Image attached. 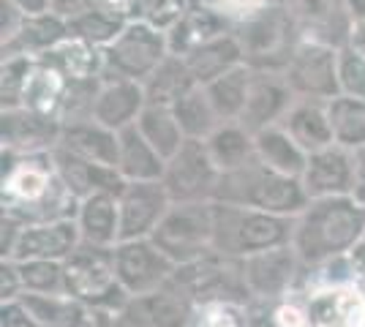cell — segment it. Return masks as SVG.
<instances>
[{
  "label": "cell",
  "instance_id": "obj_15",
  "mask_svg": "<svg viewBox=\"0 0 365 327\" xmlns=\"http://www.w3.org/2000/svg\"><path fill=\"white\" fill-rule=\"evenodd\" d=\"M303 262L292 246L273 251H262L243 259V273L248 292L254 300H281L289 295L292 286L300 279Z\"/></svg>",
  "mask_w": 365,
  "mask_h": 327
},
{
  "label": "cell",
  "instance_id": "obj_57",
  "mask_svg": "<svg viewBox=\"0 0 365 327\" xmlns=\"http://www.w3.org/2000/svg\"><path fill=\"white\" fill-rule=\"evenodd\" d=\"M349 259H351V265H354V273H357V284L365 281V240L357 246V249L351 251Z\"/></svg>",
  "mask_w": 365,
  "mask_h": 327
},
{
  "label": "cell",
  "instance_id": "obj_21",
  "mask_svg": "<svg viewBox=\"0 0 365 327\" xmlns=\"http://www.w3.org/2000/svg\"><path fill=\"white\" fill-rule=\"evenodd\" d=\"M300 180H303L308 199L351 197V188H354V153L341 147V145H330L319 153H311Z\"/></svg>",
  "mask_w": 365,
  "mask_h": 327
},
{
  "label": "cell",
  "instance_id": "obj_56",
  "mask_svg": "<svg viewBox=\"0 0 365 327\" xmlns=\"http://www.w3.org/2000/svg\"><path fill=\"white\" fill-rule=\"evenodd\" d=\"M25 16H38L52 11V0H11Z\"/></svg>",
  "mask_w": 365,
  "mask_h": 327
},
{
  "label": "cell",
  "instance_id": "obj_16",
  "mask_svg": "<svg viewBox=\"0 0 365 327\" xmlns=\"http://www.w3.org/2000/svg\"><path fill=\"white\" fill-rule=\"evenodd\" d=\"M120 202V240L150 237L172 207V197L161 180L153 183H125Z\"/></svg>",
  "mask_w": 365,
  "mask_h": 327
},
{
  "label": "cell",
  "instance_id": "obj_29",
  "mask_svg": "<svg viewBox=\"0 0 365 327\" xmlns=\"http://www.w3.org/2000/svg\"><path fill=\"white\" fill-rule=\"evenodd\" d=\"M68 38V22L58 14H38L25 16L22 28L16 31L11 41L3 44V58L9 55H31V58H44L46 52L63 44Z\"/></svg>",
  "mask_w": 365,
  "mask_h": 327
},
{
  "label": "cell",
  "instance_id": "obj_27",
  "mask_svg": "<svg viewBox=\"0 0 365 327\" xmlns=\"http://www.w3.org/2000/svg\"><path fill=\"white\" fill-rule=\"evenodd\" d=\"M76 227L82 243L115 249L120 243V202L115 194H91L79 202Z\"/></svg>",
  "mask_w": 365,
  "mask_h": 327
},
{
  "label": "cell",
  "instance_id": "obj_22",
  "mask_svg": "<svg viewBox=\"0 0 365 327\" xmlns=\"http://www.w3.org/2000/svg\"><path fill=\"white\" fill-rule=\"evenodd\" d=\"M145 107H148V95H145L142 82L123 77H104L101 90L96 95L93 120L101 123L104 128H112V131H123V128L137 123Z\"/></svg>",
  "mask_w": 365,
  "mask_h": 327
},
{
  "label": "cell",
  "instance_id": "obj_38",
  "mask_svg": "<svg viewBox=\"0 0 365 327\" xmlns=\"http://www.w3.org/2000/svg\"><path fill=\"white\" fill-rule=\"evenodd\" d=\"M172 112L180 123L185 140H207L221 125V118H218V112L213 109L202 85H197L188 95H182L180 101L172 107Z\"/></svg>",
  "mask_w": 365,
  "mask_h": 327
},
{
  "label": "cell",
  "instance_id": "obj_33",
  "mask_svg": "<svg viewBox=\"0 0 365 327\" xmlns=\"http://www.w3.org/2000/svg\"><path fill=\"white\" fill-rule=\"evenodd\" d=\"M210 158L215 161V167L224 172H235L245 167L248 161L257 158V145H254V131H248L240 120L232 123H221L213 134L205 140Z\"/></svg>",
  "mask_w": 365,
  "mask_h": 327
},
{
  "label": "cell",
  "instance_id": "obj_35",
  "mask_svg": "<svg viewBox=\"0 0 365 327\" xmlns=\"http://www.w3.org/2000/svg\"><path fill=\"white\" fill-rule=\"evenodd\" d=\"M251 79H254V68H248L243 63L224 77L213 79L210 85H205V93L210 98L213 109L218 112L221 123H232V120L243 118L248 93H251Z\"/></svg>",
  "mask_w": 365,
  "mask_h": 327
},
{
  "label": "cell",
  "instance_id": "obj_47",
  "mask_svg": "<svg viewBox=\"0 0 365 327\" xmlns=\"http://www.w3.org/2000/svg\"><path fill=\"white\" fill-rule=\"evenodd\" d=\"M63 327H118V313L98 308V306H85V303L74 300L71 313H68Z\"/></svg>",
  "mask_w": 365,
  "mask_h": 327
},
{
  "label": "cell",
  "instance_id": "obj_49",
  "mask_svg": "<svg viewBox=\"0 0 365 327\" xmlns=\"http://www.w3.org/2000/svg\"><path fill=\"white\" fill-rule=\"evenodd\" d=\"M0 327H38L31 311L22 306V300H6L0 308Z\"/></svg>",
  "mask_w": 365,
  "mask_h": 327
},
{
  "label": "cell",
  "instance_id": "obj_9",
  "mask_svg": "<svg viewBox=\"0 0 365 327\" xmlns=\"http://www.w3.org/2000/svg\"><path fill=\"white\" fill-rule=\"evenodd\" d=\"M169 55L167 33L142 19H131L125 31L104 49V77L134 79L145 85Z\"/></svg>",
  "mask_w": 365,
  "mask_h": 327
},
{
  "label": "cell",
  "instance_id": "obj_13",
  "mask_svg": "<svg viewBox=\"0 0 365 327\" xmlns=\"http://www.w3.org/2000/svg\"><path fill=\"white\" fill-rule=\"evenodd\" d=\"M63 123L61 118L31 112V109H3L0 118V140L3 150H11L19 156H38L52 153L61 145Z\"/></svg>",
  "mask_w": 365,
  "mask_h": 327
},
{
  "label": "cell",
  "instance_id": "obj_58",
  "mask_svg": "<svg viewBox=\"0 0 365 327\" xmlns=\"http://www.w3.org/2000/svg\"><path fill=\"white\" fill-rule=\"evenodd\" d=\"M346 11H349L354 28L365 25V0H346Z\"/></svg>",
  "mask_w": 365,
  "mask_h": 327
},
{
  "label": "cell",
  "instance_id": "obj_10",
  "mask_svg": "<svg viewBox=\"0 0 365 327\" xmlns=\"http://www.w3.org/2000/svg\"><path fill=\"white\" fill-rule=\"evenodd\" d=\"M221 170L210 158L205 140H185L180 150L167 161L161 183L172 202H213Z\"/></svg>",
  "mask_w": 365,
  "mask_h": 327
},
{
  "label": "cell",
  "instance_id": "obj_14",
  "mask_svg": "<svg viewBox=\"0 0 365 327\" xmlns=\"http://www.w3.org/2000/svg\"><path fill=\"white\" fill-rule=\"evenodd\" d=\"M194 311V303L169 281L155 292L128 297L118 313V327H188Z\"/></svg>",
  "mask_w": 365,
  "mask_h": 327
},
{
  "label": "cell",
  "instance_id": "obj_52",
  "mask_svg": "<svg viewBox=\"0 0 365 327\" xmlns=\"http://www.w3.org/2000/svg\"><path fill=\"white\" fill-rule=\"evenodd\" d=\"M270 0H215V9H221L227 16H248L259 11V9H264Z\"/></svg>",
  "mask_w": 365,
  "mask_h": 327
},
{
  "label": "cell",
  "instance_id": "obj_7",
  "mask_svg": "<svg viewBox=\"0 0 365 327\" xmlns=\"http://www.w3.org/2000/svg\"><path fill=\"white\" fill-rule=\"evenodd\" d=\"M172 284L194 303V308L210 303H229L243 308L254 300L245 284L243 259L227 256L221 251H210L197 262L180 265L172 276Z\"/></svg>",
  "mask_w": 365,
  "mask_h": 327
},
{
  "label": "cell",
  "instance_id": "obj_37",
  "mask_svg": "<svg viewBox=\"0 0 365 327\" xmlns=\"http://www.w3.org/2000/svg\"><path fill=\"white\" fill-rule=\"evenodd\" d=\"M137 128L167 161L185 145V134H182L180 123L169 107H150L148 104L145 112L139 115Z\"/></svg>",
  "mask_w": 365,
  "mask_h": 327
},
{
  "label": "cell",
  "instance_id": "obj_12",
  "mask_svg": "<svg viewBox=\"0 0 365 327\" xmlns=\"http://www.w3.org/2000/svg\"><path fill=\"white\" fill-rule=\"evenodd\" d=\"M175 270H178V265L153 243L150 237L120 240L115 246V273L120 279L123 289L131 297L148 295V292L167 286L175 276Z\"/></svg>",
  "mask_w": 365,
  "mask_h": 327
},
{
  "label": "cell",
  "instance_id": "obj_41",
  "mask_svg": "<svg viewBox=\"0 0 365 327\" xmlns=\"http://www.w3.org/2000/svg\"><path fill=\"white\" fill-rule=\"evenodd\" d=\"M19 279L25 292H38V295H66V273L63 262L52 259H28L16 262Z\"/></svg>",
  "mask_w": 365,
  "mask_h": 327
},
{
  "label": "cell",
  "instance_id": "obj_34",
  "mask_svg": "<svg viewBox=\"0 0 365 327\" xmlns=\"http://www.w3.org/2000/svg\"><path fill=\"white\" fill-rule=\"evenodd\" d=\"M197 88V79L191 74L188 63L180 55H169L167 61L161 63L150 79L145 82V95L150 107H175L182 95H188Z\"/></svg>",
  "mask_w": 365,
  "mask_h": 327
},
{
  "label": "cell",
  "instance_id": "obj_44",
  "mask_svg": "<svg viewBox=\"0 0 365 327\" xmlns=\"http://www.w3.org/2000/svg\"><path fill=\"white\" fill-rule=\"evenodd\" d=\"M338 88L341 95L365 98V49L354 44L338 49Z\"/></svg>",
  "mask_w": 365,
  "mask_h": 327
},
{
  "label": "cell",
  "instance_id": "obj_18",
  "mask_svg": "<svg viewBox=\"0 0 365 327\" xmlns=\"http://www.w3.org/2000/svg\"><path fill=\"white\" fill-rule=\"evenodd\" d=\"M287 9L294 16L303 38H314L335 49L351 41L354 25L346 11V0H289Z\"/></svg>",
  "mask_w": 365,
  "mask_h": 327
},
{
  "label": "cell",
  "instance_id": "obj_19",
  "mask_svg": "<svg viewBox=\"0 0 365 327\" xmlns=\"http://www.w3.org/2000/svg\"><path fill=\"white\" fill-rule=\"evenodd\" d=\"M297 95L289 88V82L284 74L275 71H254L251 79V93H248V104L240 118V123L248 131H262L270 125H281V120L289 115L294 107Z\"/></svg>",
  "mask_w": 365,
  "mask_h": 327
},
{
  "label": "cell",
  "instance_id": "obj_48",
  "mask_svg": "<svg viewBox=\"0 0 365 327\" xmlns=\"http://www.w3.org/2000/svg\"><path fill=\"white\" fill-rule=\"evenodd\" d=\"M270 325L273 327H308V313H305V303H294V300H273L270 308Z\"/></svg>",
  "mask_w": 365,
  "mask_h": 327
},
{
  "label": "cell",
  "instance_id": "obj_6",
  "mask_svg": "<svg viewBox=\"0 0 365 327\" xmlns=\"http://www.w3.org/2000/svg\"><path fill=\"white\" fill-rule=\"evenodd\" d=\"M63 273H66V295L76 303L120 313L131 297L115 273V249L107 246L79 243V249L63 262Z\"/></svg>",
  "mask_w": 365,
  "mask_h": 327
},
{
  "label": "cell",
  "instance_id": "obj_31",
  "mask_svg": "<svg viewBox=\"0 0 365 327\" xmlns=\"http://www.w3.org/2000/svg\"><path fill=\"white\" fill-rule=\"evenodd\" d=\"M254 145H257V158L262 164H267L270 170L281 172V175H289V177H303L308 153L292 140L284 125H270V128L257 131Z\"/></svg>",
  "mask_w": 365,
  "mask_h": 327
},
{
  "label": "cell",
  "instance_id": "obj_26",
  "mask_svg": "<svg viewBox=\"0 0 365 327\" xmlns=\"http://www.w3.org/2000/svg\"><path fill=\"white\" fill-rule=\"evenodd\" d=\"M167 158L142 137L137 123L118 131V172L125 183H153L161 180Z\"/></svg>",
  "mask_w": 365,
  "mask_h": 327
},
{
  "label": "cell",
  "instance_id": "obj_55",
  "mask_svg": "<svg viewBox=\"0 0 365 327\" xmlns=\"http://www.w3.org/2000/svg\"><path fill=\"white\" fill-rule=\"evenodd\" d=\"M351 197L360 204H365V147L354 150V188H351Z\"/></svg>",
  "mask_w": 365,
  "mask_h": 327
},
{
  "label": "cell",
  "instance_id": "obj_24",
  "mask_svg": "<svg viewBox=\"0 0 365 327\" xmlns=\"http://www.w3.org/2000/svg\"><path fill=\"white\" fill-rule=\"evenodd\" d=\"M281 125L289 131V137L303 147L308 156L335 145L333 120H330L327 101L297 98L294 107L289 109V115L281 120Z\"/></svg>",
  "mask_w": 365,
  "mask_h": 327
},
{
  "label": "cell",
  "instance_id": "obj_3",
  "mask_svg": "<svg viewBox=\"0 0 365 327\" xmlns=\"http://www.w3.org/2000/svg\"><path fill=\"white\" fill-rule=\"evenodd\" d=\"M213 202L237 204V207H254L275 216L297 218L311 202L300 177H289L270 170L259 158L248 161L245 167L235 172H224Z\"/></svg>",
  "mask_w": 365,
  "mask_h": 327
},
{
  "label": "cell",
  "instance_id": "obj_32",
  "mask_svg": "<svg viewBox=\"0 0 365 327\" xmlns=\"http://www.w3.org/2000/svg\"><path fill=\"white\" fill-rule=\"evenodd\" d=\"M68 77L63 74L58 66L46 63L44 58L36 61L31 79H28V88L22 95V107L31 109V112H41V115H52V118H61L63 101L68 93Z\"/></svg>",
  "mask_w": 365,
  "mask_h": 327
},
{
  "label": "cell",
  "instance_id": "obj_54",
  "mask_svg": "<svg viewBox=\"0 0 365 327\" xmlns=\"http://www.w3.org/2000/svg\"><path fill=\"white\" fill-rule=\"evenodd\" d=\"M98 9L131 22L139 16V0H98Z\"/></svg>",
  "mask_w": 365,
  "mask_h": 327
},
{
  "label": "cell",
  "instance_id": "obj_53",
  "mask_svg": "<svg viewBox=\"0 0 365 327\" xmlns=\"http://www.w3.org/2000/svg\"><path fill=\"white\" fill-rule=\"evenodd\" d=\"M96 6H98V0H52V14L63 16L68 22V19L96 9Z\"/></svg>",
  "mask_w": 365,
  "mask_h": 327
},
{
  "label": "cell",
  "instance_id": "obj_43",
  "mask_svg": "<svg viewBox=\"0 0 365 327\" xmlns=\"http://www.w3.org/2000/svg\"><path fill=\"white\" fill-rule=\"evenodd\" d=\"M22 306L31 311V316L38 322V327H63L74 300L68 295H38V292H22Z\"/></svg>",
  "mask_w": 365,
  "mask_h": 327
},
{
  "label": "cell",
  "instance_id": "obj_4",
  "mask_svg": "<svg viewBox=\"0 0 365 327\" xmlns=\"http://www.w3.org/2000/svg\"><path fill=\"white\" fill-rule=\"evenodd\" d=\"M213 227L215 251L237 259L292 246L294 237V218L224 202H213Z\"/></svg>",
  "mask_w": 365,
  "mask_h": 327
},
{
  "label": "cell",
  "instance_id": "obj_60",
  "mask_svg": "<svg viewBox=\"0 0 365 327\" xmlns=\"http://www.w3.org/2000/svg\"><path fill=\"white\" fill-rule=\"evenodd\" d=\"M360 289H363V295H365V281H360Z\"/></svg>",
  "mask_w": 365,
  "mask_h": 327
},
{
  "label": "cell",
  "instance_id": "obj_11",
  "mask_svg": "<svg viewBox=\"0 0 365 327\" xmlns=\"http://www.w3.org/2000/svg\"><path fill=\"white\" fill-rule=\"evenodd\" d=\"M297 98L333 101L341 95L338 88V49L314 38H300L289 66L284 71Z\"/></svg>",
  "mask_w": 365,
  "mask_h": 327
},
{
  "label": "cell",
  "instance_id": "obj_45",
  "mask_svg": "<svg viewBox=\"0 0 365 327\" xmlns=\"http://www.w3.org/2000/svg\"><path fill=\"white\" fill-rule=\"evenodd\" d=\"M191 9V0H139V16L153 28L167 33L180 22V16Z\"/></svg>",
  "mask_w": 365,
  "mask_h": 327
},
{
  "label": "cell",
  "instance_id": "obj_50",
  "mask_svg": "<svg viewBox=\"0 0 365 327\" xmlns=\"http://www.w3.org/2000/svg\"><path fill=\"white\" fill-rule=\"evenodd\" d=\"M22 292H25V286H22V279H19L16 262L14 259H3V267H0V297H3V303L16 300Z\"/></svg>",
  "mask_w": 365,
  "mask_h": 327
},
{
  "label": "cell",
  "instance_id": "obj_2",
  "mask_svg": "<svg viewBox=\"0 0 365 327\" xmlns=\"http://www.w3.org/2000/svg\"><path fill=\"white\" fill-rule=\"evenodd\" d=\"M365 240V204L354 197L311 199L294 218L292 249L303 267H319L330 259L346 256Z\"/></svg>",
  "mask_w": 365,
  "mask_h": 327
},
{
  "label": "cell",
  "instance_id": "obj_59",
  "mask_svg": "<svg viewBox=\"0 0 365 327\" xmlns=\"http://www.w3.org/2000/svg\"><path fill=\"white\" fill-rule=\"evenodd\" d=\"M349 44L365 49V25H360V28H351V41H349Z\"/></svg>",
  "mask_w": 365,
  "mask_h": 327
},
{
  "label": "cell",
  "instance_id": "obj_51",
  "mask_svg": "<svg viewBox=\"0 0 365 327\" xmlns=\"http://www.w3.org/2000/svg\"><path fill=\"white\" fill-rule=\"evenodd\" d=\"M25 14L16 9L11 0H0V36H3V44L11 41L16 36V31L22 28Z\"/></svg>",
  "mask_w": 365,
  "mask_h": 327
},
{
  "label": "cell",
  "instance_id": "obj_23",
  "mask_svg": "<svg viewBox=\"0 0 365 327\" xmlns=\"http://www.w3.org/2000/svg\"><path fill=\"white\" fill-rule=\"evenodd\" d=\"M52 161H55V170L61 175V180L66 183V188L74 194L76 199L82 202L85 197L91 194H115L120 197L125 180L115 167H104V164H93L85 158L74 156L63 147L52 150Z\"/></svg>",
  "mask_w": 365,
  "mask_h": 327
},
{
  "label": "cell",
  "instance_id": "obj_20",
  "mask_svg": "<svg viewBox=\"0 0 365 327\" xmlns=\"http://www.w3.org/2000/svg\"><path fill=\"white\" fill-rule=\"evenodd\" d=\"M308 327H365V295L360 284L317 286L305 297Z\"/></svg>",
  "mask_w": 365,
  "mask_h": 327
},
{
  "label": "cell",
  "instance_id": "obj_17",
  "mask_svg": "<svg viewBox=\"0 0 365 327\" xmlns=\"http://www.w3.org/2000/svg\"><path fill=\"white\" fill-rule=\"evenodd\" d=\"M79 243H82V234L76 227V218L25 224L9 259H14V262H28V259L66 262L79 249Z\"/></svg>",
  "mask_w": 365,
  "mask_h": 327
},
{
  "label": "cell",
  "instance_id": "obj_8",
  "mask_svg": "<svg viewBox=\"0 0 365 327\" xmlns=\"http://www.w3.org/2000/svg\"><path fill=\"white\" fill-rule=\"evenodd\" d=\"M213 232V202H172L150 240L180 267L215 251Z\"/></svg>",
  "mask_w": 365,
  "mask_h": 327
},
{
  "label": "cell",
  "instance_id": "obj_39",
  "mask_svg": "<svg viewBox=\"0 0 365 327\" xmlns=\"http://www.w3.org/2000/svg\"><path fill=\"white\" fill-rule=\"evenodd\" d=\"M330 107V120H333L335 145L346 150H363L365 147V98H351V95H338L327 101Z\"/></svg>",
  "mask_w": 365,
  "mask_h": 327
},
{
  "label": "cell",
  "instance_id": "obj_42",
  "mask_svg": "<svg viewBox=\"0 0 365 327\" xmlns=\"http://www.w3.org/2000/svg\"><path fill=\"white\" fill-rule=\"evenodd\" d=\"M38 58L31 55H9L3 58V68H0V98H3V109H19L22 107V95L28 88L33 68H36Z\"/></svg>",
  "mask_w": 365,
  "mask_h": 327
},
{
  "label": "cell",
  "instance_id": "obj_36",
  "mask_svg": "<svg viewBox=\"0 0 365 327\" xmlns=\"http://www.w3.org/2000/svg\"><path fill=\"white\" fill-rule=\"evenodd\" d=\"M44 61L58 66L63 74L68 77V82L104 77V52L91 47L88 41L71 38V36L63 44H58L52 52H46Z\"/></svg>",
  "mask_w": 365,
  "mask_h": 327
},
{
  "label": "cell",
  "instance_id": "obj_1",
  "mask_svg": "<svg viewBox=\"0 0 365 327\" xmlns=\"http://www.w3.org/2000/svg\"><path fill=\"white\" fill-rule=\"evenodd\" d=\"M79 199L66 188L52 153L19 156L3 150V216L22 224L76 218Z\"/></svg>",
  "mask_w": 365,
  "mask_h": 327
},
{
  "label": "cell",
  "instance_id": "obj_5",
  "mask_svg": "<svg viewBox=\"0 0 365 327\" xmlns=\"http://www.w3.org/2000/svg\"><path fill=\"white\" fill-rule=\"evenodd\" d=\"M235 36L243 47L245 66L254 71L284 74L289 66L297 41L303 38L294 16L287 6L267 3L254 14L243 16L235 28Z\"/></svg>",
  "mask_w": 365,
  "mask_h": 327
},
{
  "label": "cell",
  "instance_id": "obj_25",
  "mask_svg": "<svg viewBox=\"0 0 365 327\" xmlns=\"http://www.w3.org/2000/svg\"><path fill=\"white\" fill-rule=\"evenodd\" d=\"M224 33H232V28H229V16L221 9H213V6H191L180 16V22L167 31L169 52L185 58L194 49H199L202 44H207V41H213L218 36H224Z\"/></svg>",
  "mask_w": 365,
  "mask_h": 327
},
{
  "label": "cell",
  "instance_id": "obj_40",
  "mask_svg": "<svg viewBox=\"0 0 365 327\" xmlns=\"http://www.w3.org/2000/svg\"><path fill=\"white\" fill-rule=\"evenodd\" d=\"M125 25H128V19L109 14V11L96 6L91 11H85V14L68 19V36H71V38H79V41H88L91 47L104 52V49L125 31Z\"/></svg>",
  "mask_w": 365,
  "mask_h": 327
},
{
  "label": "cell",
  "instance_id": "obj_30",
  "mask_svg": "<svg viewBox=\"0 0 365 327\" xmlns=\"http://www.w3.org/2000/svg\"><path fill=\"white\" fill-rule=\"evenodd\" d=\"M185 63H188L191 74L197 79V85L205 88V85H210L213 79L229 74L232 68L243 66L245 55H243L240 41H237V36L232 31V33H224V36L213 38V41H207V44H202V47L194 49L191 55H185Z\"/></svg>",
  "mask_w": 365,
  "mask_h": 327
},
{
  "label": "cell",
  "instance_id": "obj_28",
  "mask_svg": "<svg viewBox=\"0 0 365 327\" xmlns=\"http://www.w3.org/2000/svg\"><path fill=\"white\" fill-rule=\"evenodd\" d=\"M63 150L74 153V156L93 161V164H104L118 170V131L104 128L96 120H82V123L63 125L61 145Z\"/></svg>",
  "mask_w": 365,
  "mask_h": 327
},
{
  "label": "cell",
  "instance_id": "obj_46",
  "mask_svg": "<svg viewBox=\"0 0 365 327\" xmlns=\"http://www.w3.org/2000/svg\"><path fill=\"white\" fill-rule=\"evenodd\" d=\"M188 327H245V319L240 306L210 303V306H199Z\"/></svg>",
  "mask_w": 365,
  "mask_h": 327
}]
</instances>
